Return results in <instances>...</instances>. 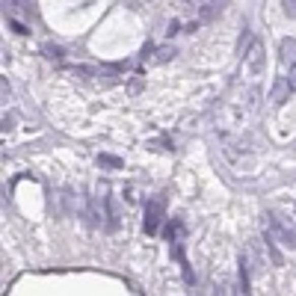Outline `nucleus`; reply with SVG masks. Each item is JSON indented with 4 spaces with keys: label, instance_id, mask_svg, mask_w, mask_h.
I'll return each mask as SVG.
<instances>
[{
    "label": "nucleus",
    "instance_id": "423d86ee",
    "mask_svg": "<svg viewBox=\"0 0 296 296\" xmlns=\"http://www.w3.org/2000/svg\"><path fill=\"white\" fill-rule=\"evenodd\" d=\"M104 208H107V231H119V205L113 195H104Z\"/></svg>",
    "mask_w": 296,
    "mask_h": 296
},
{
    "label": "nucleus",
    "instance_id": "a211bd4d",
    "mask_svg": "<svg viewBox=\"0 0 296 296\" xmlns=\"http://www.w3.org/2000/svg\"><path fill=\"white\" fill-rule=\"evenodd\" d=\"M178 30H181V24H178V21H172V24H169V30H166V33H169V36H175V33H178Z\"/></svg>",
    "mask_w": 296,
    "mask_h": 296
},
{
    "label": "nucleus",
    "instance_id": "6ab92c4d",
    "mask_svg": "<svg viewBox=\"0 0 296 296\" xmlns=\"http://www.w3.org/2000/svg\"><path fill=\"white\" fill-rule=\"evenodd\" d=\"M15 3L18 0H3V6H9V9H15Z\"/></svg>",
    "mask_w": 296,
    "mask_h": 296
},
{
    "label": "nucleus",
    "instance_id": "dca6fc26",
    "mask_svg": "<svg viewBox=\"0 0 296 296\" xmlns=\"http://www.w3.org/2000/svg\"><path fill=\"white\" fill-rule=\"evenodd\" d=\"M258 98H261V92L252 89V92H249V110H258Z\"/></svg>",
    "mask_w": 296,
    "mask_h": 296
},
{
    "label": "nucleus",
    "instance_id": "20e7f679",
    "mask_svg": "<svg viewBox=\"0 0 296 296\" xmlns=\"http://www.w3.org/2000/svg\"><path fill=\"white\" fill-rule=\"evenodd\" d=\"M290 80L287 77H276V83H273V89H270V101L276 107H281L284 101H287V95H290Z\"/></svg>",
    "mask_w": 296,
    "mask_h": 296
},
{
    "label": "nucleus",
    "instance_id": "2eb2a0df",
    "mask_svg": "<svg viewBox=\"0 0 296 296\" xmlns=\"http://www.w3.org/2000/svg\"><path fill=\"white\" fill-rule=\"evenodd\" d=\"M281 6H284V15L287 18H296V0H281Z\"/></svg>",
    "mask_w": 296,
    "mask_h": 296
},
{
    "label": "nucleus",
    "instance_id": "39448f33",
    "mask_svg": "<svg viewBox=\"0 0 296 296\" xmlns=\"http://www.w3.org/2000/svg\"><path fill=\"white\" fill-rule=\"evenodd\" d=\"M243 59H246V65H249V71H252V74H258V71L264 69V48L258 45V42H255V45L249 48V53H246Z\"/></svg>",
    "mask_w": 296,
    "mask_h": 296
},
{
    "label": "nucleus",
    "instance_id": "ddd939ff",
    "mask_svg": "<svg viewBox=\"0 0 296 296\" xmlns=\"http://www.w3.org/2000/svg\"><path fill=\"white\" fill-rule=\"evenodd\" d=\"M0 127H3V134H9V130L15 127V116H12V113H6V116H3V122H0Z\"/></svg>",
    "mask_w": 296,
    "mask_h": 296
},
{
    "label": "nucleus",
    "instance_id": "f03ea898",
    "mask_svg": "<svg viewBox=\"0 0 296 296\" xmlns=\"http://www.w3.org/2000/svg\"><path fill=\"white\" fill-rule=\"evenodd\" d=\"M163 213H166V199L163 195H157V199H151L148 205H145V231L148 234H157V228H160V222H163Z\"/></svg>",
    "mask_w": 296,
    "mask_h": 296
},
{
    "label": "nucleus",
    "instance_id": "0eeeda50",
    "mask_svg": "<svg viewBox=\"0 0 296 296\" xmlns=\"http://www.w3.org/2000/svg\"><path fill=\"white\" fill-rule=\"evenodd\" d=\"M222 3H225V0H210V3H205V6H202V12H199V21H202V24L213 21V18L222 12Z\"/></svg>",
    "mask_w": 296,
    "mask_h": 296
},
{
    "label": "nucleus",
    "instance_id": "f8f14e48",
    "mask_svg": "<svg viewBox=\"0 0 296 296\" xmlns=\"http://www.w3.org/2000/svg\"><path fill=\"white\" fill-rule=\"evenodd\" d=\"M71 74H74V77H92V74H98V71L95 69H83V65H74Z\"/></svg>",
    "mask_w": 296,
    "mask_h": 296
},
{
    "label": "nucleus",
    "instance_id": "9d476101",
    "mask_svg": "<svg viewBox=\"0 0 296 296\" xmlns=\"http://www.w3.org/2000/svg\"><path fill=\"white\" fill-rule=\"evenodd\" d=\"M252 45H255V39H252V33H249V30L243 27V39H240V45H237V53H240V56H246Z\"/></svg>",
    "mask_w": 296,
    "mask_h": 296
},
{
    "label": "nucleus",
    "instance_id": "6e6552de",
    "mask_svg": "<svg viewBox=\"0 0 296 296\" xmlns=\"http://www.w3.org/2000/svg\"><path fill=\"white\" fill-rule=\"evenodd\" d=\"M175 53H178V51H175L172 45H163V48H157V51H154V62H169Z\"/></svg>",
    "mask_w": 296,
    "mask_h": 296
},
{
    "label": "nucleus",
    "instance_id": "1a4fd4ad",
    "mask_svg": "<svg viewBox=\"0 0 296 296\" xmlns=\"http://www.w3.org/2000/svg\"><path fill=\"white\" fill-rule=\"evenodd\" d=\"M98 166H107V169H122V160L113 154H98Z\"/></svg>",
    "mask_w": 296,
    "mask_h": 296
},
{
    "label": "nucleus",
    "instance_id": "aec40b11",
    "mask_svg": "<svg viewBox=\"0 0 296 296\" xmlns=\"http://www.w3.org/2000/svg\"><path fill=\"white\" fill-rule=\"evenodd\" d=\"M290 86H293V92H296V69H293V74H290Z\"/></svg>",
    "mask_w": 296,
    "mask_h": 296
},
{
    "label": "nucleus",
    "instance_id": "9b49d317",
    "mask_svg": "<svg viewBox=\"0 0 296 296\" xmlns=\"http://www.w3.org/2000/svg\"><path fill=\"white\" fill-rule=\"evenodd\" d=\"M42 53H45L48 59H62V56H65V51H62L59 45H45V48H42Z\"/></svg>",
    "mask_w": 296,
    "mask_h": 296
},
{
    "label": "nucleus",
    "instance_id": "7ed1b4c3",
    "mask_svg": "<svg viewBox=\"0 0 296 296\" xmlns=\"http://www.w3.org/2000/svg\"><path fill=\"white\" fill-rule=\"evenodd\" d=\"M279 59L284 69H296V39H281L279 45Z\"/></svg>",
    "mask_w": 296,
    "mask_h": 296
},
{
    "label": "nucleus",
    "instance_id": "f257e3e1",
    "mask_svg": "<svg viewBox=\"0 0 296 296\" xmlns=\"http://www.w3.org/2000/svg\"><path fill=\"white\" fill-rule=\"evenodd\" d=\"M267 225L273 231V237H279L287 249H296V228L290 222H284L279 213H267Z\"/></svg>",
    "mask_w": 296,
    "mask_h": 296
},
{
    "label": "nucleus",
    "instance_id": "4468645a",
    "mask_svg": "<svg viewBox=\"0 0 296 296\" xmlns=\"http://www.w3.org/2000/svg\"><path fill=\"white\" fill-rule=\"evenodd\" d=\"M9 24H12V30H15L18 36H27V33H30V30H27V24H21L18 18H9Z\"/></svg>",
    "mask_w": 296,
    "mask_h": 296
},
{
    "label": "nucleus",
    "instance_id": "f3484780",
    "mask_svg": "<svg viewBox=\"0 0 296 296\" xmlns=\"http://www.w3.org/2000/svg\"><path fill=\"white\" fill-rule=\"evenodd\" d=\"M0 92H3V101H9V95H12V89H9V83H6V77H3V86H0Z\"/></svg>",
    "mask_w": 296,
    "mask_h": 296
}]
</instances>
